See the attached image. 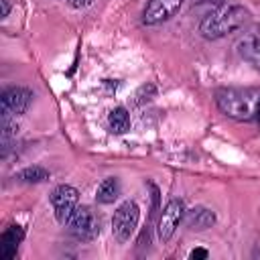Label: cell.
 Listing matches in <instances>:
<instances>
[{"label": "cell", "instance_id": "277c9868", "mask_svg": "<svg viewBox=\"0 0 260 260\" xmlns=\"http://www.w3.org/2000/svg\"><path fill=\"white\" fill-rule=\"evenodd\" d=\"M51 203H53L57 221L67 225L69 217L73 215L75 207L79 205V191L73 185H59L51 193Z\"/></svg>", "mask_w": 260, "mask_h": 260}, {"label": "cell", "instance_id": "5bb4252c", "mask_svg": "<svg viewBox=\"0 0 260 260\" xmlns=\"http://www.w3.org/2000/svg\"><path fill=\"white\" fill-rule=\"evenodd\" d=\"M16 179L22 183H43L49 179V171L35 165V167H26L20 173H16Z\"/></svg>", "mask_w": 260, "mask_h": 260}, {"label": "cell", "instance_id": "9a60e30c", "mask_svg": "<svg viewBox=\"0 0 260 260\" xmlns=\"http://www.w3.org/2000/svg\"><path fill=\"white\" fill-rule=\"evenodd\" d=\"M207 256H209V252L203 250V248H195V250H191V254H189V258H207Z\"/></svg>", "mask_w": 260, "mask_h": 260}, {"label": "cell", "instance_id": "4fadbf2b", "mask_svg": "<svg viewBox=\"0 0 260 260\" xmlns=\"http://www.w3.org/2000/svg\"><path fill=\"white\" fill-rule=\"evenodd\" d=\"M108 124H110V130L114 134H124L130 130V114L126 108L118 106L114 108L110 114H108Z\"/></svg>", "mask_w": 260, "mask_h": 260}, {"label": "cell", "instance_id": "6da1fadb", "mask_svg": "<svg viewBox=\"0 0 260 260\" xmlns=\"http://www.w3.org/2000/svg\"><path fill=\"white\" fill-rule=\"evenodd\" d=\"M217 108L232 120L250 122L258 116L260 89L256 87H221L215 91Z\"/></svg>", "mask_w": 260, "mask_h": 260}, {"label": "cell", "instance_id": "7a4b0ae2", "mask_svg": "<svg viewBox=\"0 0 260 260\" xmlns=\"http://www.w3.org/2000/svg\"><path fill=\"white\" fill-rule=\"evenodd\" d=\"M248 20H250L248 8H244L240 4H230V6H221L213 12H209L199 22V32L205 39H221L230 32L240 30Z\"/></svg>", "mask_w": 260, "mask_h": 260}, {"label": "cell", "instance_id": "8992f818", "mask_svg": "<svg viewBox=\"0 0 260 260\" xmlns=\"http://www.w3.org/2000/svg\"><path fill=\"white\" fill-rule=\"evenodd\" d=\"M185 203L181 199H171L165 207L162 213L158 217V225H156V236L160 242H169L175 234V230L179 228V223L185 217Z\"/></svg>", "mask_w": 260, "mask_h": 260}, {"label": "cell", "instance_id": "3957f363", "mask_svg": "<svg viewBox=\"0 0 260 260\" xmlns=\"http://www.w3.org/2000/svg\"><path fill=\"white\" fill-rule=\"evenodd\" d=\"M138 219H140V207L136 201L128 199L120 203L112 217V234L116 236V240L122 244L128 242L138 228Z\"/></svg>", "mask_w": 260, "mask_h": 260}, {"label": "cell", "instance_id": "7c38bea8", "mask_svg": "<svg viewBox=\"0 0 260 260\" xmlns=\"http://www.w3.org/2000/svg\"><path fill=\"white\" fill-rule=\"evenodd\" d=\"M120 195V183L116 177H108L104 179L100 185H98V191H95V199L100 203H114Z\"/></svg>", "mask_w": 260, "mask_h": 260}, {"label": "cell", "instance_id": "ba28073f", "mask_svg": "<svg viewBox=\"0 0 260 260\" xmlns=\"http://www.w3.org/2000/svg\"><path fill=\"white\" fill-rule=\"evenodd\" d=\"M181 4H183V0H148L144 6V12H142V22L148 26L165 22L179 12Z\"/></svg>", "mask_w": 260, "mask_h": 260}, {"label": "cell", "instance_id": "5b68a950", "mask_svg": "<svg viewBox=\"0 0 260 260\" xmlns=\"http://www.w3.org/2000/svg\"><path fill=\"white\" fill-rule=\"evenodd\" d=\"M67 228L79 238V240H93L100 234V219L87 205H77L73 215L67 221Z\"/></svg>", "mask_w": 260, "mask_h": 260}, {"label": "cell", "instance_id": "52a82bcc", "mask_svg": "<svg viewBox=\"0 0 260 260\" xmlns=\"http://www.w3.org/2000/svg\"><path fill=\"white\" fill-rule=\"evenodd\" d=\"M32 98L35 93L28 89V87H8L4 93H2V114L4 116H20L28 110V106L32 104Z\"/></svg>", "mask_w": 260, "mask_h": 260}, {"label": "cell", "instance_id": "8fae6325", "mask_svg": "<svg viewBox=\"0 0 260 260\" xmlns=\"http://www.w3.org/2000/svg\"><path fill=\"white\" fill-rule=\"evenodd\" d=\"M185 221L191 230H207L215 223V213L207 207H193L185 211Z\"/></svg>", "mask_w": 260, "mask_h": 260}, {"label": "cell", "instance_id": "9c48e42d", "mask_svg": "<svg viewBox=\"0 0 260 260\" xmlns=\"http://www.w3.org/2000/svg\"><path fill=\"white\" fill-rule=\"evenodd\" d=\"M236 49H238V55H240L244 61H248L254 69L260 71V24L250 26V28L240 37Z\"/></svg>", "mask_w": 260, "mask_h": 260}, {"label": "cell", "instance_id": "ac0fdd59", "mask_svg": "<svg viewBox=\"0 0 260 260\" xmlns=\"http://www.w3.org/2000/svg\"><path fill=\"white\" fill-rule=\"evenodd\" d=\"M256 118H258V124H260V108H258V116Z\"/></svg>", "mask_w": 260, "mask_h": 260}, {"label": "cell", "instance_id": "30bf717a", "mask_svg": "<svg viewBox=\"0 0 260 260\" xmlns=\"http://www.w3.org/2000/svg\"><path fill=\"white\" fill-rule=\"evenodd\" d=\"M24 238V232L20 225H8L2 236H0V258L2 260H10L16 256V250H18V244L22 242Z\"/></svg>", "mask_w": 260, "mask_h": 260}, {"label": "cell", "instance_id": "e0dca14e", "mask_svg": "<svg viewBox=\"0 0 260 260\" xmlns=\"http://www.w3.org/2000/svg\"><path fill=\"white\" fill-rule=\"evenodd\" d=\"M0 8H2V10H0V16L6 18L8 12H10V4H8V0H0Z\"/></svg>", "mask_w": 260, "mask_h": 260}, {"label": "cell", "instance_id": "2e32d148", "mask_svg": "<svg viewBox=\"0 0 260 260\" xmlns=\"http://www.w3.org/2000/svg\"><path fill=\"white\" fill-rule=\"evenodd\" d=\"M67 2H69L73 8H83V6H89L93 0H67Z\"/></svg>", "mask_w": 260, "mask_h": 260}]
</instances>
